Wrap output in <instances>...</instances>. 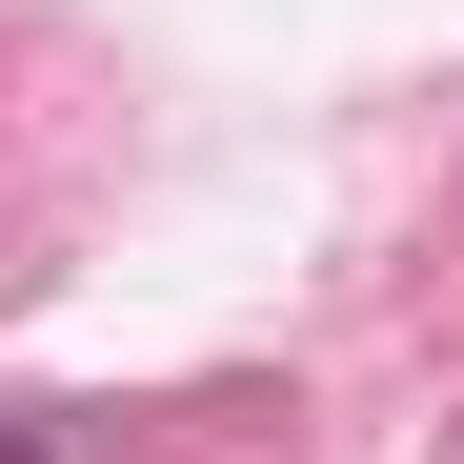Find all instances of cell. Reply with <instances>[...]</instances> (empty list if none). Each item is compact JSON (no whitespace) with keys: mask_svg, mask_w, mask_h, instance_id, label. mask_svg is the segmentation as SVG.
I'll use <instances>...</instances> for the list:
<instances>
[{"mask_svg":"<svg viewBox=\"0 0 464 464\" xmlns=\"http://www.w3.org/2000/svg\"><path fill=\"white\" fill-rule=\"evenodd\" d=\"M0 464H41V444H0Z\"/></svg>","mask_w":464,"mask_h":464,"instance_id":"1","label":"cell"}]
</instances>
